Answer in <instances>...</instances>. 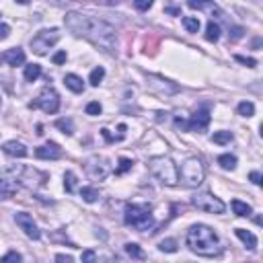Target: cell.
<instances>
[{"label": "cell", "mask_w": 263, "mask_h": 263, "mask_svg": "<svg viewBox=\"0 0 263 263\" xmlns=\"http://www.w3.org/2000/svg\"><path fill=\"white\" fill-rule=\"evenodd\" d=\"M64 23L66 29H70L76 37L90 41L107 54H117V31L107 21L83 13H68Z\"/></svg>", "instance_id": "cell-1"}, {"label": "cell", "mask_w": 263, "mask_h": 263, "mask_svg": "<svg viewBox=\"0 0 263 263\" xmlns=\"http://www.w3.org/2000/svg\"><path fill=\"white\" fill-rule=\"evenodd\" d=\"M185 243H187L191 253L202 255V257H216V255L222 253V245H220L218 234L205 224H193L187 231Z\"/></svg>", "instance_id": "cell-2"}, {"label": "cell", "mask_w": 263, "mask_h": 263, "mask_svg": "<svg viewBox=\"0 0 263 263\" xmlns=\"http://www.w3.org/2000/svg\"><path fill=\"white\" fill-rule=\"evenodd\" d=\"M123 222L136 228L138 233L150 231L154 226V216H152V208L144 204H128L123 210Z\"/></svg>", "instance_id": "cell-3"}, {"label": "cell", "mask_w": 263, "mask_h": 263, "mask_svg": "<svg viewBox=\"0 0 263 263\" xmlns=\"http://www.w3.org/2000/svg\"><path fill=\"white\" fill-rule=\"evenodd\" d=\"M148 169H150L152 177H156L163 185H177L179 183V173H177V167L175 163L171 161L169 156H154L148 161Z\"/></svg>", "instance_id": "cell-4"}, {"label": "cell", "mask_w": 263, "mask_h": 263, "mask_svg": "<svg viewBox=\"0 0 263 263\" xmlns=\"http://www.w3.org/2000/svg\"><path fill=\"white\" fill-rule=\"evenodd\" d=\"M179 173V181L183 183L185 187H200L204 183V177H205V169L202 165V161L198 156H189L185 163L181 165V169L177 171Z\"/></svg>", "instance_id": "cell-5"}, {"label": "cell", "mask_w": 263, "mask_h": 263, "mask_svg": "<svg viewBox=\"0 0 263 263\" xmlns=\"http://www.w3.org/2000/svg\"><path fill=\"white\" fill-rule=\"evenodd\" d=\"M58 41H60V31L58 29H43L31 39V50L37 56H45L48 50H52Z\"/></svg>", "instance_id": "cell-6"}, {"label": "cell", "mask_w": 263, "mask_h": 263, "mask_svg": "<svg viewBox=\"0 0 263 263\" xmlns=\"http://www.w3.org/2000/svg\"><path fill=\"white\" fill-rule=\"evenodd\" d=\"M31 107L33 109H41L45 113H50V116H54V113L60 109V95L56 93L54 87H45L39 93V97L31 103Z\"/></svg>", "instance_id": "cell-7"}, {"label": "cell", "mask_w": 263, "mask_h": 263, "mask_svg": "<svg viewBox=\"0 0 263 263\" xmlns=\"http://www.w3.org/2000/svg\"><path fill=\"white\" fill-rule=\"evenodd\" d=\"M85 171H87V175L90 179H95V181H103L109 173H111V163L107 161L105 156H99V154H93V156H88L87 158V163H85Z\"/></svg>", "instance_id": "cell-8"}, {"label": "cell", "mask_w": 263, "mask_h": 263, "mask_svg": "<svg viewBox=\"0 0 263 263\" xmlns=\"http://www.w3.org/2000/svg\"><path fill=\"white\" fill-rule=\"evenodd\" d=\"M175 123H177V128H181V130H189V132H205V130H208V125H210V111H208V109H198L187 121L175 119Z\"/></svg>", "instance_id": "cell-9"}, {"label": "cell", "mask_w": 263, "mask_h": 263, "mask_svg": "<svg viewBox=\"0 0 263 263\" xmlns=\"http://www.w3.org/2000/svg\"><path fill=\"white\" fill-rule=\"evenodd\" d=\"M191 204L196 205L198 210H204V212H210V214H222L226 210V205L220 198L212 196V193H198V196L191 198Z\"/></svg>", "instance_id": "cell-10"}, {"label": "cell", "mask_w": 263, "mask_h": 263, "mask_svg": "<svg viewBox=\"0 0 263 263\" xmlns=\"http://www.w3.org/2000/svg\"><path fill=\"white\" fill-rule=\"evenodd\" d=\"M15 222L19 224V228H21V231L25 233L29 238H33V241L41 238L39 226L35 224V220H33V216H31V214H27V212H19V214H15Z\"/></svg>", "instance_id": "cell-11"}, {"label": "cell", "mask_w": 263, "mask_h": 263, "mask_svg": "<svg viewBox=\"0 0 263 263\" xmlns=\"http://www.w3.org/2000/svg\"><path fill=\"white\" fill-rule=\"evenodd\" d=\"M35 156L37 158H43V161H56V158L62 156V148L56 144V142H48V144H43V146L37 148Z\"/></svg>", "instance_id": "cell-12"}, {"label": "cell", "mask_w": 263, "mask_h": 263, "mask_svg": "<svg viewBox=\"0 0 263 263\" xmlns=\"http://www.w3.org/2000/svg\"><path fill=\"white\" fill-rule=\"evenodd\" d=\"M187 6L189 8H196V10H208V13H212V15L222 17L214 0H187Z\"/></svg>", "instance_id": "cell-13"}, {"label": "cell", "mask_w": 263, "mask_h": 263, "mask_svg": "<svg viewBox=\"0 0 263 263\" xmlns=\"http://www.w3.org/2000/svg\"><path fill=\"white\" fill-rule=\"evenodd\" d=\"M2 58L6 60L8 66H23L25 64V52H23L21 48H10L4 52Z\"/></svg>", "instance_id": "cell-14"}, {"label": "cell", "mask_w": 263, "mask_h": 263, "mask_svg": "<svg viewBox=\"0 0 263 263\" xmlns=\"http://www.w3.org/2000/svg\"><path fill=\"white\" fill-rule=\"evenodd\" d=\"M2 150L8 154V156H15V158H23V156H27V148L25 144H21L17 140H10L2 146Z\"/></svg>", "instance_id": "cell-15"}, {"label": "cell", "mask_w": 263, "mask_h": 263, "mask_svg": "<svg viewBox=\"0 0 263 263\" xmlns=\"http://www.w3.org/2000/svg\"><path fill=\"white\" fill-rule=\"evenodd\" d=\"M234 234L245 243V247H247L249 251H255V249H257V236L251 233V231H247V228H236Z\"/></svg>", "instance_id": "cell-16"}, {"label": "cell", "mask_w": 263, "mask_h": 263, "mask_svg": "<svg viewBox=\"0 0 263 263\" xmlns=\"http://www.w3.org/2000/svg\"><path fill=\"white\" fill-rule=\"evenodd\" d=\"M64 85L72 90V93H83L85 90V83H83V78L81 76H76V74H66L64 76Z\"/></svg>", "instance_id": "cell-17"}, {"label": "cell", "mask_w": 263, "mask_h": 263, "mask_svg": "<svg viewBox=\"0 0 263 263\" xmlns=\"http://www.w3.org/2000/svg\"><path fill=\"white\" fill-rule=\"evenodd\" d=\"M233 212L236 214V216H241V218H247V216H251L253 214V208H251L249 204H245V202H241V200H233Z\"/></svg>", "instance_id": "cell-18"}, {"label": "cell", "mask_w": 263, "mask_h": 263, "mask_svg": "<svg viewBox=\"0 0 263 263\" xmlns=\"http://www.w3.org/2000/svg\"><path fill=\"white\" fill-rule=\"evenodd\" d=\"M15 193H17V185H15V181L0 179V196H2V198H13Z\"/></svg>", "instance_id": "cell-19"}, {"label": "cell", "mask_w": 263, "mask_h": 263, "mask_svg": "<svg viewBox=\"0 0 263 263\" xmlns=\"http://www.w3.org/2000/svg\"><path fill=\"white\" fill-rule=\"evenodd\" d=\"M205 39L212 41V43H216V41L220 39V27H218V23H214V21L208 23V27H205Z\"/></svg>", "instance_id": "cell-20"}, {"label": "cell", "mask_w": 263, "mask_h": 263, "mask_svg": "<svg viewBox=\"0 0 263 263\" xmlns=\"http://www.w3.org/2000/svg\"><path fill=\"white\" fill-rule=\"evenodd\" d=\"M39 76H41V66H39V64H29V66H25V81H27V83H35Z\"/></svg>", "instance_id": "cell-21"}, {"label": "cell", "mask_w": 263, "mask_h": 263, "mask_svg": "<svg viewBox=\"0 0 263 263\" xmlns=\"http://www.w3.org/2000/svg\"><path fill=\"white\" fill-rule=\"evenodd\" d=\"M218 165L224 171H234L236 169V156L234 154H220L218 156Z\"/></svg>", "instance_id": "cell-22"}, {"label": "cell", "mask_w": 263, "mask_h": 263, "mask_svg": "<svg viewBox=\"0 0 263 263\" xmlns=\"http://www.w3.org/2000/svg\"><path fill=\"white\" fill-rule=\"evenodd\" d=\"M233 140H234V134H233V132H226V130L216 132V134L212 136V142H214V144H231Z\"/></svg>", "instance_id": "cell-23"}, {"label": "cell", "mask_w": 263, "mask_h": 263, "mask_svg": "<svg viewBox=\"0 0 263 263\" xmlns=\"http://www.w3.org/2000/svg\"><path fill=\"white\" fill-rule=\"evenodd\" d=\"M238 116H243V117H253L255 116V105L251 101H243V103H238Z\"/></svg>", "instance_id": "cell-24"}, {"label": "cell", "mask_w": 263, "mask_h": 263, "mask_svg": "<svg viewBox=\"0 0 263 263\" xmlns=\"http://www.w3.org/2000/svg\"><path fill=\"white\" fill-rule=\"evenodd\" d=\"M200 19L198 17H183V27H185L189 33H198L200 31Z\"/></svg>", "instance_id": "cell-25"}, {"label": "cell", "mask_w": 263, "mask_h": 263, "mask_svg": "<svg viewBox=\"0 0 263 263\" xmlns=\"http://www.w3.org/2000/svg\"><path fill=\"white\" fill-rule=\"evenodd\" d=\"M105 78V68H95L93 72H90V76H88V83H90V87H99L101 85V81Z\"/></svg>", "instance_id": "cell-26"}, {"label": "cell", "mask_w": 263, "mask_h": 263, "mask_svg": "<svg viewBox=\"0 0 263 263\" xmlns=\"http://www.w3.org/2000/svg\"><path fill=\"white\" fill-rule=\"evenodd\" d=\"M125 253H128L132 259H144L146 257V253L136 243H128V245H125Z\"/></svg>", "instance_id": "cell-27"}, {"label": "cell", "mask_w": 263, "mask_h": 263, "mask_svg": "<svg viewBox=\"0 0 263 263\" xmlns=\"http://www.w3.org/2000/svg\"><path fill=\"white\" fill-rule=\"evenodd\" d=\"M81 198H83L85 202H88V204H93V202L99 200V191H97L95 187H83V189H81Z\"/></svg>", "instance_id": "cell-28"}, {"label": "cell", "mask_w": 263, "mask_h": 263, "mask_svg": "<svg viewBox=\"0 0 263 263\" xmlns=\"http://www.w3.org/2000/svg\"><path fill=\"white\" fill-rule=\"evenodd\" d=\"M158 249H161L163 253H175L177 251V241L175 238H165V241L158 243Z\"/></svg>", "instance_id": "cell-29"}, {"label": "cell", "mask_w": 263, "mask_h": 263, "mask_svg": "<svg viewBox=\"0 0 263 263\" xmlns=\"http://www.w3.org/2000/svg\"><path fill=\"white\" fill-rule=\"evenodd\" d=\"M56 128H60L64 134H68V136H72L74 134V123H72V119H58L56 121Z\"/></svg>", "instance_id": "cell-30"}, {"label": "cell", "mask_w": 263, "mask_h": 263, "mask_svg": "<svg viewBox=\"0 0 263 263\" xmlns=\"http://www.w3.org/2000/svg\"><path fill=\"white\" fill-rule=\"evenodd\" d=\"M64 187L68 193H72L74 187H76V175L72 173V171H66V175H64Z\"/></svg>", "instance_id": "cell-31"}, {"label": "cell", "mask_w": 263, "mask_h": 263, "mask_svg": "<svg viewBox=\"0 0 263 263\" xmlns=\"http://www.w3.org/2000/svg\"><path fill=\"white\" fill-rule=\"evenodd\" d=\"M132 167H134V163L130 161V158H119V167L116 169V173H117V175H123L125 171H130Z\"/></svg>", "instance_id": "cell-32"}, {"label": "cell", "mask_w": 263, "mask_h": 263, "mask_svg": "<svg viewBox=\"0 0 263 263\" xmlns=\"http://www.w3.org/2000/svg\"><path fill=\"white\" fill-rule=\"evenodd\" d=\"M101 111H103V107H101L99 101H90L88 105H87V113H88V116H101Z\"/></svg>", "instance_id": "cell-33"}, {"label": "cell", "mask_w": 263, "mask_h": 263, "mask_svg": "<svg viewBox=\"0 0 263 263\" xmlns=\"http://www.w3.org/2000/svg\"><path fill=\"white\" fill-rule=\"evenodd\" d=\"M152 4H154V0H134V6L138 8V10H142V13L150 8Z\"/></svg>", "instance_id": "cell-34"}, {"label": "cell", "mask_w": 263, "mask_h": 263, "mask_svg": "<svg viewBox=\"0 0 263 263\" xmlns=\"http://www.w3.org/2000/svg\"><path fill=\"white\" fill-rule=\"evenodd\" d=\"M234 60H236V62H241V64H245V66H249V68H255V66H257V60H253V58H245V56H234Z\"/></svg>", "instance_id": "cell-35"}, {"label": "cell", "mask_w": 263, "mask_h": 263, "mask_svg": "<svg viewBox=\"0 0 263 263\" xmlns=\"http://www.w3.org/2000/svg\"><path fill=\"white\" fill-rule=\"evenodd\" d=\"M8 261H23V255L17 253V251H10V253H6L2 257V263H8Z\"/></svg>", "instance_id": "cell-36"}, {"label": "cell", "mask_w": 263, "mask_h": 263, "mask_svg": "<svg viewBox=\"0 0 263 263\" xmlns=\"http://www.w3.org/2000/svg\"><path fill=\"white\" fill-rule=\"evenodd\" d=\"M85 263H93V261H97V255H95V251H83V257H81Z\"/></svg>", "instance_id": "cell-37"}, {"label": "cell", "mask_w": 263, "mask_h": 263, "mask_svg": "<svg viewBox=\"0 0 263 263\" xmlns=\"http://www.w3.org/2000/svg\"><path fill=\"white\" fill-rule=\"evenodd\" d=\"M249 179H251V181H253V183H255V185H261V183H263V177H261V173H259V171H251V175H249Z\"/></svg>", "instance_id": "cell-38"}, {"label": "cell", "mask_w": 263, "mask_h": 263, "mask_svg": "<svg viewBox=\"0 0 263 263\" xmlns=\"http://www.w3.org/2000/svg\"><path fill=\"white\" fill-rule=\"evenodd\" d=\"M10 35V27L6 23H0V39H6Z\"/></svg>", "instance_id": "cell-39"}, {"label": "cell", "mask_w": 263, "mask_h": 263, "mask_svg": "<svg viewBox=\"0 0 263 263\" xmlns=\"http://www.w3.org/2000/svg\"><path fill=\"white\" fill-rule=\"evenodd\" d=\"M52 60H54V64H64L66 62V52H58Z\"/></svg>", "instance_id": "cell-40"}, {"label": "cell", "mask_w": 263, "mask_h": 263, "mask_svg": "<svg viewBox=\"0 0 263 263\" xmlns=\"http://www.w3.org/2000/svg\"><path fill=\"white\" fill-rule=\"evenodd\" d=\"M56 261H66V263H72L74 259H72V255H64V253H60V255H56Z\"/></svg>", "instance_id": "cell-41"}, {"label": "cell", "mask_w": 263, "mask_h": 263, "mask_svg": "<svg viewBox=\"0 0 263 263\" xmlns=\"http://www.w3.org/2000/svg\"><path fill=\"white\" fill-rule=\"evenodd\" d=\"M101 134H103V138H105L107 142H113V140H116V138H113V136L109 134V130H107V128H103V130H101Z\"/></svg>", "instance_id": "cell-42"}, {"label": "cell", "mask_w": 263, "mask_h": 263, "mask_svg": "<svg viewBox=\"0 0 263 263\" xmlns=\"http://www.w3.org/2000/svg\"><path fill=\"white\" fill-rule=\"evenodd\" d=\"M167 13H171V15H179V10H177V8H167Z\"/></svg>", "instance_id": "cell-43"}, {"label": "cell", "mask_w": 263, "mask_h": 263, "mask_svg": "<svg viewBox=\"0 0 263 263\" xmlns=\"http://www.w3.org/2000/svg\"><path fill=\"white\" fill-rule=\"evenodd\" d=\"M15 2H19V4H29L31 0H15Z\"/></svg>", "instance_id": "cell-44"}, {"label": "cell", "mask_w": 263, "mask_h": 263, "mask_svg": "<svg viewBox=\"0 0 263 263\" xmlns=\"http://www.w3.org/2000/svg\"><path fill=\"white\" fill-rule=\"evenodd\" d=\"M0 62H2V56H0Z\"/></svg>", "instance_id": "cell-45"}, {"label": "cell", "mask_w": 263, "mask_h": 263, "mask_svg": "<svg viewBox=\"0 0 263 263\" xmlns=\"http://www.w3.org/2000/svg\"><path fill=\"white\" fill-rule=\"evenodd\" d=\"M0 103H2V101H0Z\"/></svg>", "instance_id": "cell-46"}]
</instances>
